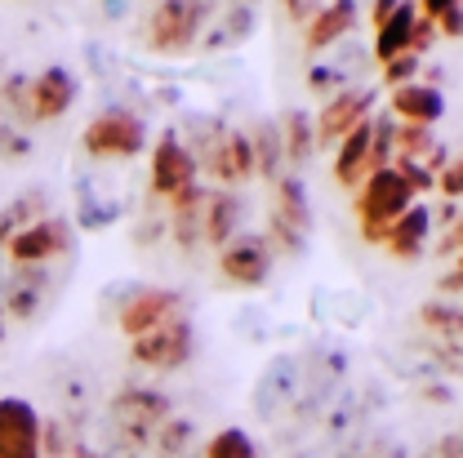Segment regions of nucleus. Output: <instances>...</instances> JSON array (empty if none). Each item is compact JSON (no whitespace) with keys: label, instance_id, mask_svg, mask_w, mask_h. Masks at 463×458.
Returning <instances> with one entry per match:
<instances>
[{"label":"nucleus","instance_id":"obj_12","mask_svg":"<svg viewBox=\"0 0 463 458\" xmlns=\"http://www.w3.org/2000/svg\"><path fill=\"white\" fill-rule=\"evenodd\" d=\"M80 94V80L67 71V67H45L36 76H27V103H32V120H58V116L71 112Z\"/></svg>","mask_w":463,"mask_h":458},{"label":"nucleus","instance_id":"obj_25","mask_svg":"<svg viewBox=\"0 0 463 458\" xmlns=\"http://www.w3.org/2000/svg\"><path fill=\"white\" fill-rule=\"evenodd\" d=\"M205 458H259V450L241 427H219L205 445Z\"/></svg>","mask_w":463,"mask_h":458},{"label":"nucleus","instance_id":"obj_26","mask_svg":"<svg viewBox=\"0 0 463 458\" xmlns=\"http://www.w3.org/2000/svg\"><path fill=\"white\" fill-rule=\"evenodd\" d=\"M419 14L432 23V32H437L441 41H459V27H463L459 5H450V0H428V5H419Z\"/></svg>","mask_w":463,"mask_h":458},{"label":"nucleus","instance_id":"obj_16","mask_svg":"<svg viewBox=\"0 0 463 458\" xmlns=\"http://www.w3.org/2000/svg\"><path fill=\"white\" fill-rule=\"evenodd\" d=\"M241 228V201L232 192H210L205 196V214H201V245L223 249Z\"/></svg>","mask_w":463,"mask_h":458},{"label":"nucleus","instance_id":"obj_5","mask_svg":"<svg viewBox=\"0 0 463 458\" xmlns=\"http://www.w3.org/2000/svg\"><path fill=\"white\" fill-rule=\"evenodd\" d=\"M183 289H165V285H134L125 298H120V307H116V325H120V334L134 343V339H143V334H152L156 325H165L174 316H183Z\"/></svg>","mask_w":463,"mask_h":458},{"label":"nucleus","instance_id":"obj_29","mask_svg":"<svg viewBox=\"0 0 463 458\" xmlns=\"http://www.w3.org/2000/svg\"><path fill=\"white\" fill-rule=\"evenodd\" d=\"M0 98H5V107H9V116H14V120L32 125V103H27V76L9 71V80L0 85Z\"/></svg>","mask_w":463,"mask_h":458},{"label":"nucleus","instance_id":"obj_18","mask_svg":"<svg viewBox=\"0 0 463 458\" xmlns=\"http://www.w3.org/2000/svg\"><path fill=\"white\" fill-rule=\"evenodd\" d=\"M414 18H419V5H397L392 9V18L383 23V27H374V45H370V54L379 58V62H392V58L410 54V32H414Z\"/></svg>","mask_w":463,"mask_h":458},{"label":"nucleus","instance_id":"obj_19","mask_svg":"<svg viewBox=\"0 0 463 458\" xmlns=\"http://www.w3.org/2000/svg\"><path fill=\"white\" fill-rule=\"evenodd\" d=\"M245 138H250V152H254V173H259V178H268V182H277L281 170H286L281 125H277V120H259Z\"/></svg>","mask_w":463,"mask_h":458},{"label":"nucleus","instance_id":"obj_3","mask_svg":"<svg viewBox=\"0 0 463 458\" xmlns=\"http://www.w3.org/2000/svg\"><path fill=\"white\" fill-rule=\"evenodd\" d=\"M210 18H214V5H187V0L156 5L152 18H147V50L152 54H165V58L187 54Z\"/></svg>","mask_w":463,"mask_h":458},{"label":"nucleus","instance_id":"obj_33","mask_svg":"<svg viewBox=\"0 0 463 458\" xmlns=\"http://www.w3.org/2000/svg\"><path fill=\"white\" fill-rule=\"evenodd\" d=\"M437 258L459 263V228H446L441 236H437Z\"/></svg>","mask_w":463,"mask_h":458},{"label":"nucleus","instance_id":"obj_24","mask_svg":"<svg viewBox=\"0 0 463 458\" xmlns=\"http://www.w3.org/2000/svg\"><path fill=\"white\" fill-rule=\"evenodd\" d=\"M437 152V134L423 125H397V156L392 161H414L428 170V156Z\"/></svg>","mask_w":463,"mask_h":458},{"label":"nucleus","instance_id":"obj_37","mask_svg":"<svg viewBox=\"0 0 463 458\" xmlns=\"http://www.w3.org/2000/svg\"><path fill=\"white\" fill-rule=\"evenodd\" d=\"M5 330H9V321H5V312H0V339H5Z\"/></svg>","mask_w":463,"mask_h":458},{"label":"nucleus","instance_id":"obj_13","mask_svg":"<svg viewBox=\"0 0 463 458\" xmlns=\"http://www.w3.org/2000/svg\"><path fill=\"white\" fill-rule=\"evenodd\" d=\"M388 94H392L388 98V116L397 125H423V129H432L446 116V94L432 89V85H423V80H410V85L388 89Z\"/></svg>","mask_w":463,"mask_h":458},{"label":"nucleus","instance_id":"obj_22","mask_svg":"<svg viewBox=\"0 0 463 458\" xmlns=\"http://www.w3.org/2000/svg\"><path fill=\"white\" fill-rule=\"evenodd\" d=\"M192 441H196V423H192V418H174L170 414V418L156 427L152 450H156V458H187Z\"/></svg>","mask_w":463,"mask_h":458},{"label":"nucleus","instance_id":"obj_20","mask_svg":"<svg viewBox=\"0 0 463 458\" xmlns=\"http://www.w3.org/2000/svg\"><path fill=\"white\" fill-rule=\"evenodd\" d=\"M50 214V196L41 192V187H32V192H23V196H14L5 210H0V249L18 236L23 228H32V223H41Z\"/></svg>","mask_w":463,"mask_h":458},{"label":"nucleus","instance_id":"obj_30","mask_svg":"<svg viewBox=\"0 0 463 458\" xmlns=\"http://www.w3.org/2000/svg\"><path fill=\"white\" fill-rule=\"evenodd\" d=\"M419 67H423V58H414V54H402V58H392V62H383V89H402V85H410Z\"/></svg>","mask_w":463,"mask_h":458},{"label":"nucleus","instance_id":"obj_27","mask_svg":"<svg viewBox=\"0 0 463 458\" xmlns=\"http://www.w3.org/2000/svg\"><path fill=\"white\" fill-rule=\"evenodd\" d=\"M307 89L321 94V98H326V94L335 98L339 89H347V71L339 62H312V67H307Z\"/></svg>","mask_w":463,"mask_h":458},{"label":"nucleus","instance_id":"obj_4","mask_svg":"<svg viewBox=\"0 0 463 458\" xmlns=\"http://www.w3.org/2000/svg\"><path fill=\"white\" fill-rule=\"evenodd\" d=\"M174 414L170 397L152 392V388H125L112 397V418H116V432L129 450H152V436L156 427Z\"/></svg>","mask_w":463,"mask_h":458},{"label":"nucleus","instance_id":"obj_1","mask_svg":"<svg viewBox=\"0 0 463 458\" xmlns=\"http://www.w3.org/2000/svg\"><path fill=\"white\" fill-rule=\"evenodd\" d=\"M414 201H419V196L410 192V182H405L392 165L365 173L361 187H356V223H361V236H365L370 245H383V231L392 228Z\"/></svg>","mask_w":463,"mask_h":458},{"label":"nucleus","instance_id":"obj_7","mask_svg":"<svg viewBox=\"0 0 463 458\" xmlns=\"http://www.w3.org/2000/svg\"><path fill=\"white\" fill-rule=\"evenodd\" d=\"M129 351H134V360H138L143 369L174 374V369H183V365L192 360V321H187V316H174L165 325H156L152 334L134 339Z\"/></svg>","mask_w":463,"mask_h":458},{"label":"nucleus","instance_id":"obj_36","mask_svg":"<svg viewBox=\"0 0 463 458\" xmlns=\"http://www.w3.org/2000/svg\"><path fill=\"white\" fill-rule=\"evenodd\" d=\"M397 5H402V0H383V5H374V9H370V23H374V27H383V23L392 18V9H397Z\"/></svg>","mask_w":463,"mask_h":458},{"label":"nucleus","instance_id":"obj_14","mask_svg":"<svg viewBox=\"0 0 463 458\" xmlns=\"http://www.w3.org/2000/svg\"><path fill=\"white\" fill-rule=\"evenodd\" d=\"M356 23H361V9H356V5H347V0L321 5V9H317V18L307 23V36H303L307 54H326V50L344 45L347 36L356 32Z\"/></svg>","mask_w":463,"mask_h":458},{"label":"nucleus","instance_id":"obj_31","mask_svg":"<svg viewBox=\"0 0 463 458\" xmlns=\"http://www.w3.org/2000/svg\"><path fill=\"white\" fill-rule=\"evenodd\" d=\"M32 156V138L18 134L14 125H0V161H27Z\"/></svg>","mask_w":463,"mask_h":458},{"label":"nucleus","instance_id":"obj_10","mask_svg":"<svg viewBox=\"0 0 463 458\" xmlns=\"http://www.w3.org/2000/svg\"><path fill=\"white\" fill-rule=\"evenodd\" d=\"M192 182H201V170H196L192 152L183 147L178 129H165V134L152 143V196L170 201L174 192H183V187H192Z\"/></svg>","mask_w":463,"mask_h":458},{"label":"nucleus","instance_id":"obj_28","mask_svg":"<svg viewBox=\"0 0 463 458\" xmlns=\"http://www.w3.org/2000/svg\"><path fill=\"white\" fill-rule=\"evenodd\" d=\"M419 321L432 330V334H459V307L455 303H423L419 307Z\"/></svg>","mask_w":463,"mask_h":458},{"label":"nucleus","instance_id":"obj_8","mask_svg":"<svg viewBox=\"0 0 463 458\" xmlns=\"http://www.w3.org/2000/svg\"><path fill=\"white\" fill-rule=\"evenodd\" d=\"M272 263H277V254H272V245L263 240V231H236L228 245L219 249V272L241 289L263 285V281L272 276Z\"/></svg>","mask_w":463,"mask_h":458},{"label":"nucleus","instance_id":"obj_9","mask_svg":"<svg viewBox=\"0 0 463 458\" xmlns=\"http://www.w3.org/2000/svg\"><path fill=\"white\" fill-rule=\"evenodd\" d=\"M5 254L14 258V267H45V263H54L62 254H71V223L58 219V214H45L41 223L18 231L5 245Z\"/></svg>","mask_w":463,"mask_h":458},{"label":"nucleus","instance_id":"obj_23","mask_svg":"<svg viewBox=\"0 0 463 458\" xmlns=\"http://www.w3.org/2000/svg\"><path fill=\"white\" fill-rule=\"evenodd\" d=\"M214 18H219V27L210 32L205 50H219V45H241V41L250 36V27H254V14H250L245 5H232V9L214 14Z\"/></svg>","mask_w":463,"mask_h":458},{"label":"nucleus","instance_id":"obj_15","mask_svg":"<svg viewBox=\"0 0 463 458\" xmlns=\"http://www.w3.org/2000/svg\"><path fill=\"white\" fill-rule=\"evenodd\" d=\"M428 236H432V210L414 201L402 219L383 231V249H388L392 258H402V263H414V258H423Z\"/></svg>","mask_w":463,"mask_h":458},{"label":"nucleus","instance_id":"obj_34","mask_svg":"<svg viewBox=\"0 0 463 458\" xmlns=\"http://www.w3.org/2000/svg\"><path fill=\"white\" fill-rule=\"evenodd\" d=\"M437 294H446V298H455V294H459V263H450V272L437 281Z\"/></svg>","mask_w":463,"mask_h":458},{"label":"nucleus","instance_id":"obj_11","mask_svg":"<svg viewBox=\"0 0 463 458\" xmlns=\"http://www.w3.org/2000/svg\"><path fill=\"white\" fill-rule=\"evenodd\" d=\"M0 458H41V414L23 397H0Z\"/></svg>","mask_w":463,"mask_h":458},{"label":"nucleus","instance_id":"obj_2","mask_svg":"<svg viewBox=\"0 0 463 458\" xmlns=\"http://www.w3.org/2000/svg\"><path fill=\"white\" fill-rule=\"evenodd\" d=\"M80 147H85L94 161H129V156H138V152L147 147V120L134 112V107L112 103V107H103V112L85 125Z\"/></svg>","mask_w":463,"mask_h":458},{"label":"nucleus","instance_id":"obj_21","mask_svg":"<svg viewBox=\"0 0 463 458\" xmlns=\"http://www.w3.org/2000/svg\"><path fill=\"white\" fill-rule=\"evenodd\" d=\"M281 147H286V165L303 170L317 152V134H312V116L307 112H286L281 120Z\"/></svg>","mask_w":463,"mask_h":458},{"label":"nucleus","instance_id":"obj_35","mask_svg":"<svg viewBox=\"0 0 463 458\" xmlns=\"http://www.w3.org/2000/svg\"><path fill=\"white\" fill-rule=\"evenodd\" d=\"M317 9H321V5H286V18L289 23H312Z\"/></svg>","mask_w":463,"mask_h":458},{"label":"nucleus","instance_id":"obj_17","mask_svg":"<svg viewBox=\"0 0 463 458\" xmlns=\"http://www.w3.org/2000/svg\"><path fill=\"white\" fill-rule=\"evenodd\" d=\"M365 173H370V120H361L335 147V182L339 187H361Z\"/></svg>","mask_w":463,"mask_h":458},{"label":"nucleus","instance_id":"obj_32","mask_svg":"<svg viewBox=\"0 0 463 458\" xmlns=\"http://www.w3.org/2000/svg\"><path fill=\"white\" fill-rule=\"evenodd\" d=\"M432 192H441L446 201H459V192H463V170H459V161H450L446 170H437V178H432Z\"/></svg>","mask_w":463,"mask_h":458},{"label":"nucleus","instance_id":"obj_6","mask_svg":"<svg viewBox=\"0 0 463 458\" xmlns=\"http://www.w3.org/2000/svg\"><path fill=\"white\" fill-rule=\"evenodd\" d=\"M374 89L370 85H347L335 98H326V107L312 116V134H317V147H339L347 134L374 116Z\"/></svg>","mask_w":463,"mask_h":458}]
</instances>
